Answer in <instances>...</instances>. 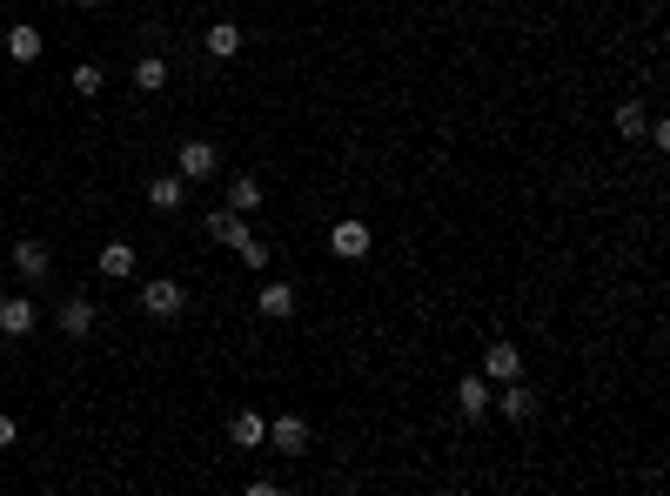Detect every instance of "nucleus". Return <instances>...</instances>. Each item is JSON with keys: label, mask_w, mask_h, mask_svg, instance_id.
I'll return each instance as SVG.
<instances>
[{"label": "nucleus", "mask_w": 670, "mask_h": 496, "mask_svg": "<svg viewBox=\"0 0 670 496\" xmlns=\"http://www.w3.org/2000/svg\"><path fill=\"white\" fill-rule=\"evenodd\" d=\"M228 443H235V450H262V443H268V423L255 416V409H235V423H228Z\"/></svg>", "instance_id": "nucleus-12"}, {"label": "nucleus", "mask_w": 670, "mask_h": 496, "mask_svg": "<svg viewBox=\"0 0 670 496\" xmlns=\"http://www.w3.org/2000/svg\"><path fill=\"white\" fill-rule=\"evenodd\" d=\"M483 376H490V383H510V376H523V349H516V342H490Z\"/></svg>", "instance_id": "nucleus-10"}, {"label": "nucleus", "mask_w": 670, "mask_h": 496, "mask_svg": "<svg viewBox=\"0 0 670 496\" xmlns=\"http://www.w3.org/2000/svg\"><path fill=\"white\" fill-rule=\"evenodd\" d=\"M644 121H650V114L637 108V101H624V108H617V135H624V141H637V135H644Z\"/></svg>", "instance_id": "nucleus-21"}, {"label": "nucleus", "mask_w": 670, "mask_h": 496, "mask_svg": "<svg viewBox=\"0 0 670 496\" xmlns=\"http://www.w3.org/2000/svg\"><path fill=\"white\" fill-rule=\"evenodd\" d=\"M235 255H242V262H248V269H255V275L268 269V242H262V235H248V242L235 248Z\"/></svg>", "instance_id": "nucleus-22"}, {"label": "nucleus", "mask_w": 670, "mask_h": 496, "mask_svg": "<svg viewBox=\"0 0 670 496\" xmlns=\"http://www.w3.org/2000/svg\"><path fill=\"white\" fill-rule=\"evenodd\" d=\"M54 322H61V336L88 342V336H94V295H67L61 309H54Z\"/></svg>", "instance_id": "nucleus-6"}, {"label": "nucleus", "mask_w": 670, "mask_h": 496, "mask_svg": "<svg viewBox=\"0 0 670 496\" xmlns=\"http://www.w3.org/2000/svg\"><path fill=\"white\" fill-rule=\"evenodd\" d=\"M255 316L289 322L295 316V282H262V289H255Z\"/></svg>", "instance_id": "nucleus-7"}, {"label": "nucleus", "mask_w": 670, "mask_h": 496, "mask_svg": "<svg viewBox=\"0 0 670 496\" xmlns=\"http://www.w3.org/2000/svg\"><path fill=\"white\" fill-rule=\"evenodd\" d=\"M47 262H54V255H47V242H34V235H21V242H14V269H21L27 282H41Z\"/></svg>", "instance_id": "nucleus-13"}, {"label": "nucleus", "mask_w": 670, "mask_h": 496, "mask_svg": "<svg viewBox=\"0 0 670 496\" xmlns=\"http://www.w3.org/2000/svg\"><path fill=\"white\" fill-rule=\"evenodd\" d=\"M644 135H650V148H670V121H657V114H650V121H644Z\"/></svg>", "instance_id": "nucleus-23"}, {"label": "nucleus", "mask_w": 670, "mask_h": 496, "mask_svg": "<svg viewBox=\"0 0 670 496\" xmlns=\"http://www.w3.org/2000/svg\"><path fill=\"white\" fill-rule=\"evenodd\" d=\"M34 302H27V295H7V302H0V336L7 342H21V336H34Z\"/></svg>", "instance_id": "nucleus-8"}, {"label": "nucleus", "mask_w": 670, "mask_h": 496, "mask_svg": "<svg viewBox=\"0 0 670 496\" xmlns=\"http://www.w3.org/2000/svg\"><path fill=\"white\" fill-rule=\"evenodd\" d=\"M456 409L476 423V416L490 409V376H463V383H456Z\"/></svg>", "instance_id": "nucleus-14"}, {"label": "nucleus", "mask_w": 670, "mask_h": 496, "mask_svg": "<svg viewBox=\"0 0 670 496\" xmlns=\"http://www.w3.org/2000/svg\"><path fill=\"white\" fill-rule=\"evenodd\" d=\"M81 7H101V0H81Z\"/></svg>", "instance_id": "nucleus-25"}, {"label": "nucleus", "mask_w": 670, "mask_h": 496, "mask_svg": "<svg viewBox=\"0 0 670 496\" xmlns=\"http://www.w3.org/2000/svg\"><path fill=\"white\" fill-rule=\"evenodd\" d=\"M14 436H21V429H14V416H0V450H7Z\"/></svg>", "instance_id": "nucleus-24"}, {"label": "nucleus", "mask_w": 670, "mask_h": 496, "mask_svg": "<svg viewBox=\"0 0 670 496\" xmlns=\"http://www.w3.org/2000/svg\"><path fill=\"white\" fill-rule=\"evenodd\" d=\"M181 202H188V181L181 175H155L148 181V208H155V215H175Z\"/></svg>", "instance_id": "nucleus-11"}, {"label": "nucleus", "mask_w": 670, "mask_h": 496, "mask_svg": "<svg viewBox=\"0 0 670 496\" xmlns=\"http://www.w3.org/2000/svg\"><path fill=\"white\" fill-rule=\"evenodd\" d=\"M181 309H188V289H181V282H168V275H155V282L141 289V316H155V322H175Z\"/></svg>", "instance_id": "nucleus-2"}, {"label": "nucleus", "mask_w": 670, "mask_h": 496, "mask_svg": "<svg viewBox=\"0 0 670 496\" xmlns=\"http://www.w3.org/2000/svg\"><path fill=\"white\" fill-rule=\"evenodd\" d=\"M101 275H108V282H128V275H134V248L128 242H108V248H101Z\"/></svg>", "instance_id": "nucleus-18"}, {"label": "nucleus", "mask_w": 670, "mask_h": 496, "mask_svg": "<svg viewBox=\"0 0 670 496\" xmlns=\"http://www.w3.org/2000/svg\"><path fill=\"white\" fill-rule=\"evenodd\" d=\"M67 81H74V94H101V88H108V68H101V61H81Z\"/></svg>", "instance_id": "nucleus-20"}, {"label": "nucleus", "mask_w": 670, "mask_h": 496, "mask_svg": "<svg viewBox=\"0 0 670 496\" xmlns=\"http://www.w3.org/2000/svg\"><path fill=\"white\" fill-rule=\"evenodd\" d=\"M268 202V188L255 175H242V181H228V208H235V215H255V208Z\"/></svg>", "instance_id": "nucleus-15"}, {"label": "nucleus", "mask_w": 670, "mask_h": 496, "mask_svg": "<svg viewBox=\"0 0 670 496\" xmlns=\"http://www.w3.org/2000/svg\"><path fill=\"white\" fill-rule=\"evenodd\" d=\"M490 403L503 409L510 423H530V416H536V396H530V383H523V376H510V383H496V389H490Z\"/></svg>", "instance_id": "nucleus-5"}, {"label": "nucleus", "mask_w": 670, "mask_h": 496, "mask_svg": "<svg viewBox=\"0 0 670 496\" xmlns=\"http://www.w3.org/2000/svg\"><path fill=\"white\" fill-rule=\"evenodd\" d=\"M175 175L181 181H215V175H222V148H215V141H181Z\"/></svg>", "instance_id": "nucleus-1"}, {"label": "nucleus", "mask_w": 670, "mask_h": 496, "mask_svg": "<svg viewBox=\"0 0 670 496\" xmlns=\"http://www.w3.org/2000/svg\"><path fill=\"white\" fill-rule=\"evenodd\" d=\"M268 450L302 456L309 450V423H302V416H275V423H268Z\"/></svg>", "instance_id": "nucleus-9"}, {"label": "nucleus", "mask_w": 670, "mask_h": 496, "mask_svg": "<svg viewBox=\"0 0 670 496\" xmlns=\"http://www.w3.org/2000/svg\"><path fill=\"white\" fill-rule=\"evenodd\" d=\"M369 248H376V235H369L362 215H342V222L329 228V255H342V262H362Z\"/></svg>", "instance_id": "nucleus-3"}, {"label": "nucleus", "mask_w": 670, "mask_h": 496, "mask_svg": "<svg viewBox=\"0 0 670 496\" xmlns=\"http://www.w3.org/2000/svg\"><path fill=\"white\" fill-rule=\"evenodd\" d=\"M7 54H14V61H41V27H7Z\"/></svg>", "instance_id": "nucleus-19"}, {"label": "nucleus", "mask_w": 670, "mask_h": 496, "mask_svg": "<svg viewBox=\"0 0 670 496\" xmlns=\"http://www.w3.org/2000/svg\"><path fill=\"white\" fill-rule=\"evenodd\" d=\"M0 21H7V14H0Z\"/></svg>", "instance_id": "nucleus-26"}, {"label": "nucleus", "mask_w": 670, "mask_h": 496, "mask_svg": "<svg viewBox=\"0 0 670 496\" xmlns=\"http://www.w3.org/2000/svg\"><path fill=\"white\" fill-rule=\"evenodd\" d=\"M134 88L161 94V88H168V61H161V54H141V61H134Z\"/></svg>", "instance_id": "nucleus-17"}, {"label": "nucleus", "mask_w": 670, "mask_h": 496, "mask_svg": "<svg viewBox=\"0 0 670 496\" xmlns=\"http://www.w3.org/2000/svg\"><path fill=\"white\" fill-rule=\"evenodd\" d=\"M201 235L222 242V248H242L255 228H248V215H235V208H215V215H201Z\"/></svg>", "instance_id": "nucleus-4"}, {"label": "nucleus", "mask_w": 670, "mask_h": 496, "mask_svg": "<svg viewBox=\"0 0 670 496\" xmlns=\"http://www.w3.org/2000/svg\"><path fill=\"white\" fill-rule=\"evenodd\" d=\"M208 54H215V61H235V54H242V27L215 21V27H208Z\"/></svg>", "instance_id": "nucleus-16"}]
</instances>
